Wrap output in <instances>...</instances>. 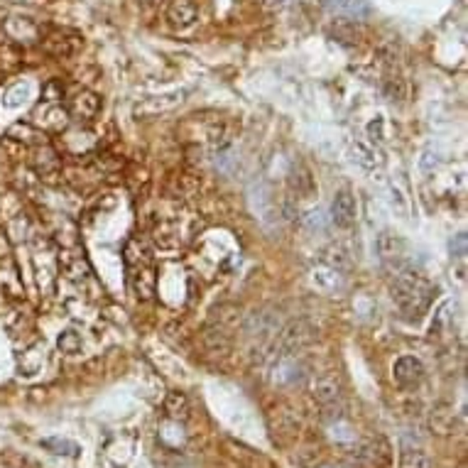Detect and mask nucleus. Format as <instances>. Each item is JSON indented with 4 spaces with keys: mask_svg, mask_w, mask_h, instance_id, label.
<instances>
[{
    "mask_svg": "<svg viewBox=\"0 0 468 468\" xmlns=\"http://www.w3.org/2000/svg\"><path fill=\"white\" fill-rule=\"evenodd\" d=\"M302 373V363L295 358V353L280 355L278 365H275V380L280 382H295Z\"/></svg>",
    "mask_w": 468,
    "mask_h": 468,
    "instance_id": "nucleus-17",
    "label": "nucleus"
},
{
    "mask_svg": "<svg viewBox=\"0 0 468 468\" xmlns=\"http://www.w3.org/2000/svg\"><path fill=\"white\" fill-rule=\"evenodd\" d=\"M140 3H142V5H159L162 0H140Z\"/></svg>",
    "mask_w": 468,
    "mask_h": 468,
    "instance_id": "nucleus-32",
    "label": "nucleus"
},
{
    "mask_svg": "<svg viewBox=\"0 0 468 468\" xmlns=\"http://www.w3.org/2000/svg\"><path fill=\"white\" fill-rule=\"evenodd\" d=\"M392 375H395V382L400 387H412L424 377V365H422V360L414 358V355H400V358L395 360Z\"/></svg>",
    "mask_w": 468,
    "mask_h": 468,
    "instance_id": "nucleus-7",
    "label": "nucleus"
},
{
    "mask_svg": "<svg viewBox=\"0 0 468 468\" xmlns=\"http://www.w3.org/2000/svg\"><path fill=\"white\" fill-rule=\"evenodd\" d=\"M32 164H35L37 174L47 177V174H55L57 169H59V157H57V152L52 150L50 145H40L35 150V159H32Z\"/></svg>",
    "mask_w": 468,
    "mask_h": 468,
    "instance_id": "nucleus-13",
    "label": "nucleus"
},
{
    "mask_svg": "<svg viewBox=\"0 0 468 468\" xmlns=\"http://www.w3.org/2000/svg\"><path fill=\"white\" fill-rule=\"evenodd\" d=\"M127 285H130L132 295L137 299H150L157 290V275H155V268L152 263H135V265H127Z\"/></svg>",
    "mask_w": 468,
    "mask_h": 468,
    "instance_id": "nucleus-3",
    "label": "nucleus"
},
{
    "mask_svg": "<svg viewBox=\"0 0 468 468\" xmlns=\"http://www.w3.org/2000/svg\"><path fill=\"white\" fill-rule=\"evenodd\" d=\"M382 125H385V123H382V118H375L373 123L368 125V132L373 135V140H377V142L385 140V135H382Z\"/></svg>",
    "mask_w": 468,
    "mask_h": 468,
    "instance_id": "nucleus-28",
    "label": "nucleus"
},
{
    "mask_svg": "<svg viewBox=\"0 0 468 468\" xmlns=\"http://www.w3.org/2000/svg\"><path fill=\"white\" fill-rule=\"evenodd\" d=\"M451 253H456V258H461V255L466 253V236H464V233L456 238V243L451 241Z\"/></svg>",
    "mask_w": 468,
    "mask_h": 468,
    "instance_id": "nucleus-30",
    "label": "nucleus"
},
{
    "mask_svg": "<svg viewBox=\"0 0 468 468\" xmlns=\"http://www.w3.org/2000/svg\"><path fill=\"white\" fill-rule=\"evenodd\" d=\"M385 93L390 96L392 101H402V98H405L407 89H405V84H402V79H387Z\"/></svg>",
    "mask_w": 468,
    "mask_h": 468,
    "instance_id": "nucleus-26",
    "label": "nucleus"
},
{
    "mask_svg": "<svg viewBox=\"0 0 468 468\" xmlns=\"http://www.w3.org/2000/svg\"><path fill=\"white\" fill-rule=\"evenodd\" d=\"M167 20L174 30H189L199 20V8L194 0H169Z\"/></svg>",
    "mask_w": 468,
    "mask_h": 468,
    "instance_id": "nucleus-6",
    "label": "nucleus"
},
{
    "mask_svg": "<svg viewBox=\"0 0 468 468\" xmlns=\"http://www.w3.org/2000/svg\"><path fill=\"white\" fill-rule=\"evenodd\" d=\"M377 253H380L382 263L392 265V268H400L405 265V255H407V243L402 241L397 233H380L377 236Z\"/></svg>",
    "mask_w": 468,
    "mask_h": 468,
    "instance_id": "nucleus-4",
    "label": "nucleus"
},
{
    "mask_svg": "<svg viewBox=\"0 0 468 468\" xmlns=\"http://www.w3.org/2000/svg\"><path fill=\"white\" fill-rule=\"evenodd\" d=\"M355 216H358V206H355V199L348 189H341L331 201V223L341 228H350L355 223Z\"/></svg>",
    "mask_w": 468,
    "mask_h": 468,
    "instance_id": "nucleus-5",
    "label": "nucleus"
},
{
    "mask_svg": "<svg viewBox=\"0 0 468 468\" xmlns=\"http://www.w3.org/2000/svg\"><path fill=\"white\" fill-rule=\"evenodd\" d=\"M67 108L74 120H93L101 110V98L93 91H79L69 101Z\"/></svg>",
    "mask_w": 468,
    "mask_h": 468,
    "instance_id": "nucleus-8",
    "label": "nucleus"
},
{
    "mask_svg": "<svg viewBox=\"0 0 468 468\" xmlns=\"http://www.w3.org/2000/svg\"><path fill=\"white\" fill-rule=\"evenodd\" d=\"M62 96H64V86H62V81H57V79H52V81L45 86V98H47V101H52V103H55V101H59Z\"/></svg>",
    "mask_w": 468,
    "mask_h": 468,
    "instance_id": "nucleus-27",
    "label": "nucleus"
},
{
    "mask_svg": "<svg viewBox=\"0 0 468 468\" xmlns=\"http://www.w3.org/2000/svg\"><path fill=\"white\" fill-rule=\"evenodd\" d=\"M304 223L309 231H326V228L331 226V216H326L321 209H316V211H312V214H307Z\"/></svg>",
    "mask_w": 468,
    "mask_h": 468,
    "instance_id": "nucleus-25",
    "label": "nucleus"
},
{
    "mask_svg": "<svg viewBox=\"0 0 468 468\" xmlns=\"http://www.w3.org/2000/svg\"><path fill=\"white\" fill-rule=\"evenodd\" d=\"M204 343H206V348L211 350V353H216V355H223V353H228L231 350V336L226 333V329H221V326H209L204 331Z\"/></svg>",
    "mask_w": 468,
    "mask_h": 468,
    "instance_id": "nucleus-15",
    "label": "nucleus"
},
{
    "mask_svg": "<svg viewBox=\"0 0 468 468\" xmlns=\"http://www.w3.org/2000/svg\"><path fill=\"white\" fill-rule=\"evenodd\" d=\"M314 338H316V329L307 319H297V321L287 324L285 329H280L275 346L280 348V355H290L302 350L304 346H309Z\"/></svg>",
    "mask_w": 468,
    "mask_h": 468,
    "instance_id": "nucleus-2",
    "label": "nucleus"
},
{
    "mask_svg": "<svg viewBox=\"0 0 468 468\" xmlns=\"http://www.w3.org/2000/svg\"><path fill=\"white\" fill-rule=\"evenodd\" d=\"M456 427V414L449 407H437L432 412V429L437 434H451Z\"/></svg>",
    "mask_w": 468,
    "mask_h": 468,
    "instance_id": "nucleus-19",
    "label": "nucleus"
},
{
    "mask_svg": "<svg viewBox=\"0 0 468 468\" xmlns=\"http://www.w3.org/2000/svg\"><path fill=\"white\" fill-rule=\"evenodd\" d=\"M402 468H432V459L422 449H407L402 454Z\"/></svg>",
    "mask_w": 468,
    "mask_h": 468,
    "instance_id": "nucleus-22",
    "label": "nucleus"
},
{
    "mask_svg": "<svg viewBox=\"0 0 468 468\" xmlns=\"http://www.w3.org/2000/svg\"><path fill=\"white\" fill-rule=\"evenodd\" d=\"M324 263L336 268L338 273H343V270H348L353 265V260H350V253L343 246H331L326 250V255H324Z\"/></svg>",
    "mask_w": 468,
    "mask_h": 468,
    "instance_id": "nucleus-21",
    "label": "nucleus"
},
{
    "mask_svg": "<svg viewBox=\"0 0 468 468\" xmlns=\"http://www.w3.org/2000/svg\"><path fill=\"white\" fill-rule=\"evenodd\" d=\"M45 47L57 57H69L81 47V37L69 30H55L45 37Z\"/></svg>",
    "mask_w": 468,
    "mask_h": 468,
    "instance_id": "nucleus-11",
    "label": "nucleus"
},
{
    "mask_svg": "<svg viewBox=\"0 0 468 468\" xmlns=\"http://www.w3.org/2000/svg\"><path fill=\"white\" fill-rule=\"evenodd\" d=\"M324 3H326L333 13L348 15V18H355V20L368 15V10H370L365 0H324Z\"/></svg>",
    "mask_w": 468,
    "mask_h": 468,
    "instance_id": "nucleus-16",
    "label": "nucleus"
},
{
    "mask_svg": "<svg viewBox=\"0 0 468 468\" xmlns=\"http://www.w3.org/2000/svg\"><path fill=\"white\" fill-rule=\"evenodd\" d=\"M360 459H363L368 466H373V468H387L392 464L390 444H387L382 437H375V439L365 441V444L360 446Z\"/></svg>",
    "mask_w": 468,
    "mask_h": 468,
    "instance_id": "nucleus-10",
    "label": "nucleus"
},
{
    "mask_svg": "<svg viewBox=\"0 0 468 468\" xmlns=\"http://www.w3.org/2000/svg\"><path fill=\"white\" fill-rule=\"evenodd\" d=\"M353 159L358 164H363L365 169H375V167H380L382 164L380 152H377L375 147L365 145V142H355L353 145Z\"/></svg>",
    "mask_w": 468,
    "mask_h": 468,
    "instance_id": "nucleus-18",
    "label": "nucleus"
},
{
    "mask_svg": "<svg viewBox=\"0 0 468 468\" xmlns=\"http://www.w3.org/2000/svg\"><path fill=\"white\" fill-rule=\"evenodd\" d=\"M164 409H167V414H169V417H174V419L187 417V412H189L187 395H184V392H179V390L169 392L167 400H164Z\"/></svg>",
    "mask_w": 468,
    "mask_h": 468,
    "instance_id": "nucleus-20",
    "label": "nucleus"
},
{
    "mask_svg": "<svg viewBox=\"0 0 468 468\" xmlns=\"http://www.w3.org/2000/svg\"><path fill=\"white\" fill-rule=\"evenodd\" d=\"M45 449H50L52 454H62V456H76L79 454V446L69 439H45L42 441Z\"/></svg>",
    "mask_w": 468,
    "mask_h": 468,
    "instance_id": "nucleus-24",
    "label": "nucleus"
},
{
    "mask_svg": "<svg viewBox=\"0 0 468 468\" xmlns=\"http://www.w3.org/2000/svg\"><path fill=\"white\" fill-rule=\"evenodd\" d=\"M434 287L424 278L419 270L412 265H400L395 268V278H392V299H395L397 309L405 314L407 319L417 321L427 314L429 304H432Z\"/></svg>",
    "mask_w": 468,
    "mask_h": 468,
    "instance_id": "nucleus-1",
    "label": "nucleus"
},
{
    "mask_svg": "<svg viewBox=\"0 0 468 468\" xmlns=\"http://www.w3.org/2000/svg\"><path fill=\"white\" fill-rule=\"evenodd\" d=\"M59 350L62 353H67V355H74V353H79L81 350V346H84V341H81V336H79L74 329H67V331H62L59 333Z\"/></svg>",
    "mask_w": 468,
    "mask_h": 468,
    "instance_id": "nucleus-23",
    "label": "nucleus"
},
{
    "mask_svg": "<svg viewBox=\"0 0 468 468\" xmlns=\"http://www.w3.org/2000/svg\"><path fill=\"white\" fill-rule=\"evenodd\" d=\"M246 331L250 336H273V333H278V319L265 309L253 312L246 321Z\"/></svg>",
    "mask_w": 468,
    "mask_h": 468,
    "instance_id": "nucleus-12",
    "label": "nucleus"
},
{
    "mask_svg": "<svg viewBox=\"0 0 468 468\" xmlns=\"http://www.w3.org/2000/svg\"><path fill=\"white\" fill-rule=\"evenodd\" d=\"M400 204V211L402 214H407V201H405V196L400 194V189H392V204Z\"/></svg>",
    "mask_w": 468,
    "mask_h": 468,
    "instance_id": "nucleus-31",
    "label": "nucleus"
},
{
    "mask_svg": "<svg viewBox=\"0 0 468 468\" xmlns=\"http://www.w3.org/2000/svg\"><path fill=\"white\" fill-rule=\"evenodd\" d=\"M312 282L319 290H336V287H341V273L331 265L321 263L319 268L312 270Z\"/></svg>",
    "mask_w": 468,
    "mask_h": 468,
    "instance_id": "nucleus-14",
    "label": "nucleus"
},
{
    "mask_svg": "<svg viewBox=\"0 0 468 468\" xmlns=\"http://www.w3.org/2000/svg\"><path fill=\"white\" fill-rule=\"evenodd\" d=\"M309 392H312V397L319 402V405H331V402H336L338 392H341V382H338L336 375L321 373V375H316L312 380Z\"/></svg>",
    "mask_w": 468,
    "mask_h": 468,
    "instance_id": "nucleus-9",
    "label": "nucleus"
},
{
    "mask_svg": "<svg viewBox=\"0 0 468 468\" xmlns=\"http://www.w3.org/2000/svg\"><path fill=\"white\" fill-rule=\"evenodd\" d=\"M260 8L268 10V13H275V10H282L287 5V0H258Z\"/></svg>",
    "mask_w": 468,
    "mask_h": 468,
    "instance_id": "nucleus-29",
    "label": "nucleus"
}]
</instances>
